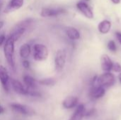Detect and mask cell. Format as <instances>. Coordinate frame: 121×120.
<instances>
[{"label": "cell", "instance_id": "cell-1", "mask_svg": "<svg viewBox=\"0 0 121 120\" xmlns=\"http://www.w3.org/2000/svg\"><path fill=\"white\" fill-rule=\"evenodd\" d=\"M14 44L15 41L10 36L6 40L4 46V57L10 66V68L15 71H16V63L14 58Z\"/></svg>", "mask_w": 121, "mask_h": 120}, {"label": "cell", "instance_id": "cell-2", "mask_svg": "<svg viewBox=\"0 0 121 120\" xmlns=\"http://www.w3.org/2000/svg\"><path fill=\"white\" fill-rule=\"evenodd\" d=\"M33 59L37 62L45 61L48 59L49 52L48 47L43 44H35L33 46Z\"/></svg>", "mask_w": 121, "mask_h": 120}, {"label": "cell", "instance_id": "cell-3", "mask_svg": "<svg viewBox=\"0 0 121 120\" xmlns=\"http://www.w3.org/2000/svg\"><path fill=\"white\" fill-rule=\"evenodd\" d=\"M115 81H116L115 76L112 73L108 71V72H105L104 74H101L99 77H96L94 84H96V86H102L104 88L110 87L115 83Z\"/></svg>", "mask_w": 121, "mask_h": 120}, {"label": "cell", "instance_id": "cell-4", "mask_svg": "<svg viewBox=\"0 0 121 120\" xmlns=\"http://www.w3.org/2000/svg\"><path fill=\"white\" fill-rule=\"evenodd\" d=\"M32 21L31 19H27L23 21L22 23H18L16 25V27L12 30L10 33V37L13 38V40L16 42L25 33L26 30V26Z\"/></svg>", "mask_w": 121, "mask_h": 120}, {"label": "cell", "instance_id": "cell-5", "mask_svg": "<svg viewBox=\"0 0 121 120\" xmlns=\"http://www.w3.org/2000/svg\"><path fill=\"white\" fill-rule=\"evenodd\" d=\"M66 59L67 53L65 50H58L55 57V68L57 71H61L64 69L66 64Z\"/></svg>", "mask_w": 121, "mask_h": 120}, {"label": "cell", "instance_id": "cell-6", "mask_svg": "<svg viewBox=\"0 0 121 120\" xmlns=\"http://www.w3.org/2000/svg\"><path fill=\"white\" fill-rule=\"evenodd\" d=\"M11 108L14 111L26 116H32L35 114V110L31 108L19 103H11Z\"/></svg>", "mask_w": 121, "mask_h": 120}, {"label": "cell", "instance_id": "cell-7", "mask_svg": "<svg viewBox=\"0 0 121 120\" xmlns=\"http://www.w3.org/2000/svg\"><path fill=\"white\" fill-rule=\"evenodd\" d=\"M77 8L78 10L87 18H94V12L90 6L84 1H79L77 4Z\"/></svg>", "mask_w": 121, "mask_h": 120}, {"label": "cell", "instance_id": "cell-8", "mask_svg": "<svg viewBox=\"0 0 121 120\" xmlns=\"http://www.w3.org/2000/svg\"><path fill=\"white\" fill-rule=\"evenodd\" d=\"M65 10L62 8H43L41 10L40 16L42 17H52L57 16L62 13H64Z\"/></svg>", "mask_w": 121, "mask_h": 120}, {"label": "cell", "instance_id": "cell-9", "mask_svg": "<svg viewBox=\"0 0 121 120\" xmlns=\"http://www.w3.org/2000/svg\"><path fill=\"white\" fill-rule=\"evenodd\" d=\"M9 76L7 69L3 65H0V82L2 87L6 92L9 91Z\"/></svg>", "mask_w": 121, "mask_h": 120}, {"label": "cell", "instance_id": "cell-10", "mask_svg": "<svg viewBox=\"0 0 121 120\" xmlns=\"http://www.w3.org/2000/svg\"><path fill=\"white\" fill-rule=\"evenodd\" d=\"M11 83L14 91L21 95H28V88H26L19 81L16 80L14 79H11Z\"/></svg>", "mask_w": 121, "mask_h": 120}, {"label": "cell", "instance_id": "cell-11", "mask_svg": "<svg viewBox=\"0 0 121 120\" xmlns=\"http://www.w3.org/2000/svg\"><path fill=\"white\" fill-rule=\"evenodd\" d=\"M100 62H101V69L104 71L108 72L111 70H112L113 62L108 54H102L101 57Z\"/></svg>", "mask_w": 121, "mask_h": 120}, {"label": "cell", "instance_id": "cell-12", "mask_svg": "<svg viewBox=\"0 0 121 120\" xmlns=\"http://www.w3.org/2000/svg\"><path fill=\"white\" fill-rule=\"evenodd\" d=\"M24 3V0H10L6 8L4 10L5 13L11 12L21 8Z\"/></svg>", "mask_w": 121, "mask_h": 120}, {"label": "cell", "instance_id": "cell-13", "mask_svg": "<svg viewBox=\"0 0 121 120\" xmlns=\"http://www.w3.org/2000/svg\"><path fill=\"white\" fill-rule=\"evenodd\" d=\"M111 29V22L108 20H103L98 25V30L101 34H108Z\"/></svg>", "mask_w": 121, "mask_h": 120}, {"label": "cell", "instance_id": "cell-14", "mask_svg": "<svg viewBox=\"0 0 121 120\" xmlns=\"http://www.w3.org/2000/svg\"><path fill=\"white\" fill-rule=\"evenodd\" d=\"M105 94V89L104 87L100 86H94L90 91V95L92 98L98 99L102 98Z\"/></svg>", "mask_w": 121, "mask_h": 120}, {"label": "cell", "instance_id": "cell-15", "mask_svg": "<svg viewBox=\"0 0 121 120\" xmlns=\"http://www.w3.org/2000/svg\"><path fill=\"white\" fill-rule=\"evenodd\" d=\"M65 33L69 39L72 40H77L80 38V33L74 27H67L65 29Z\"/></svg>", "mask_w": 121, "mask_h": 120}, {"label": "cell", "instance_id": "cell-16", "mask_svg": "<svg viewBox=\"0 0 121 120\" xmlns=\"http://www.w3.org/2000/svg\"><path fill=\"white\" fill-rule=\"evenodd\" d=\"M77 103H78V98L77 97L68 96L64 100V101L62 103V105L66 109H71V108H73L74 107H75L77 105Z\"/></svg>", "mask_w": 121, "mask_h": 120}, {"label": "cell", "instance_id": "cell-17", "mask_svg": "<svg viewBox=\"0 0 121 120\" xmlns=\"http://www.w3.org/2000/svg\"><path fill=\"white\" fill-rule=\"evenodd\" d=\"M85 115V108L84 105H79L69 120H82Z\"/></svg>", "mask_w": 121, "mask_h": 120}, {"label": "cell", "instance_id": "cell-18", "mask_svg": "<svg viewBox=\"0 0 121 120\" xmlns=\"http://www.w3.org/2000/svg\"><path fill=\"white\" fill-rule=\"evenodd\" d=\"M23 82L26 86L27 88L35 89L37 88V81L36 80L30 76L25 75L23 76Z\"/></svg>", "mask_w": 121, "mask_h": 120}, {"label": "cell", "instance_id": "cell-19", "mask_svg": "<svg viewBox=\"0 0 121 120\" xmlns=\"http://www.w3.org/2000/svg\"><path fill=\"white\" fill-rule=\"evenodd\" d=\"M30 52H31L30 46L28 43H25V44L22 45L19 50L20 56L23 59H27L30 56Z\"/></svg>", "mask_w": 121, "mask_h": 120}, {"label": "cell", "instance_id": "cell-20", "mask_svg": "<svg viewBox=\"0 0 121 120\" xmlns=\"http://www.w3.org/2000/svg\"><path fill=\"white\" fill-rule=\"evenodd\" d=\"M38 83L40 85L43 86H54L56 83L55 80L52 78H47V79H41L38 81Z\"/></svg>", "mask_w": 121, "mask_h": 120}, {"label": "cell", "instance_id": "cell-21", "mask_svg": "<svg viewBox=\"0 0 121 120\" xmlns=\"http://www.w3.org/2000/svg\"><path fill=\"white\" fill-rule=\"evenodd\" d=\"M108 48L110 51L114 52L117 50V47H116V44L113 40H110L108 42Z\"/></svg>", "mask_w": 121, "mask_h": 120}, {"label": "cell", "instance_id": "cell-22", "mask_svg": "<svg viewBox=\"0 0 121 120\" xmlns=\"http://www.w3.org/2000/svg\"><path fill=\"white\" fill-rule=\"evenodd\" d=\"M112 70L114 72L116 73H121V65L118 62H115L113 63V66H112Z\"/></svg>", "mask_w": 121, "mask_h": 120}, {"label": "cell", "instance_id": "cell-23", "mask_svg": "<svg viewBox=\"0 0 121 120\" xmlns=\"http://www.w3.org/2000/svg\"><path fill=\"white\" fill-rule=\"evenodd\" d=\"M22 64H23V66L25 68V69H29L30 68V62L28 61V60H26V59H25L24 61H23V62H22Z\"/></svg>", "mask_w": 121, "mask_h": 120}, {"label": "cell", "instance_id": "cell-24", "mask_svg": "<svg viewBox=\"0 0 121 120\" xmlns=\"http://www.w3.org/2000/svg\"><path fill=\"white\" fill-rule=\"evenodd\" d=\"M5 41H6V36L4 35V34L0 35V46H1Z\"/></svg>", "mask_w": 121, "mask_h": 120}, {"label": "cell", "instance_id": "cell-25", "mask_svg": "<svg viewBox=\"0 0 121 120\" xmlns=\"http://www.w3.org/2000/svg\"><path fill=\"white\" fill-rule=\"evenodd\" d=\"M116 37H117V39H118V42H120V44L121 45V32H117L116 33Z\"/></svg>", "mask_w": 121, "mask_h": 120}, {"label": "cell", "instance_id": "cell-26", "mask_svg": "<svg viewBox=\"0 0 121 120\" xmlns=\"http://www.w3.org/2000/svg\"><path fill=\"white\" fill-rule=\"evenodd\" d=\"M111 1L115 4H118L121 2V0H111Z\"/></svg>", "mask_w": 121, "mask_h": 120}, {"label": "cell", "instance_id": "cell-27", "mask_svg": "<svg viewBox=\"0 0 121 120\" xmlns=\"http://www.w3.org/2000/svg\"><path fill=\"white\" fill-rule=\"evenodd\" d=\"M4 25V21H0V30H1V29L3 28Z\"/></svg>", "mask_w": 121, "mask_h": 120}, {"label": "cell", "instance_id": "cell-28", "mask_svg": "<svg viewBox=\"0 0 121 120\" xmlns=\"http://www.w3.org/2000/svg\"><path fill=\"white\" fill-rule=\"evenodd\" d=\"M4 108L0 105V114H1L2 112H4Z\"/></svg>", "mask_w": 121, "mask_h": 120}, {"label": "cell", "instance_id": "cell-29", "mask_svg": "<svg viewBox=\"0 0 121 120\" xmlns=\"http://www.w3.org/2000/svg\"><path fill=\"white\" fill-rule=\"evenodd\" d=\"M2 6H3V1H2V0H0V11H1Z\"/></svg>", "mask_w": 121, "mask_h": 120}, {"label": "cell", "instance_id": "cell-30", "mask_svg": "<svg viewBox=\"0 0 121 120\" xmlns=\"http://www.w3.org/2000/svg\"><path fill=\"white\" fill-rule=\"evenodd\" d=\"M118 80H119V81L121 83V72L119 74V75H118Z\"/></svg>", "mask_w": 121, "mask_h": 120}]
</instances>
